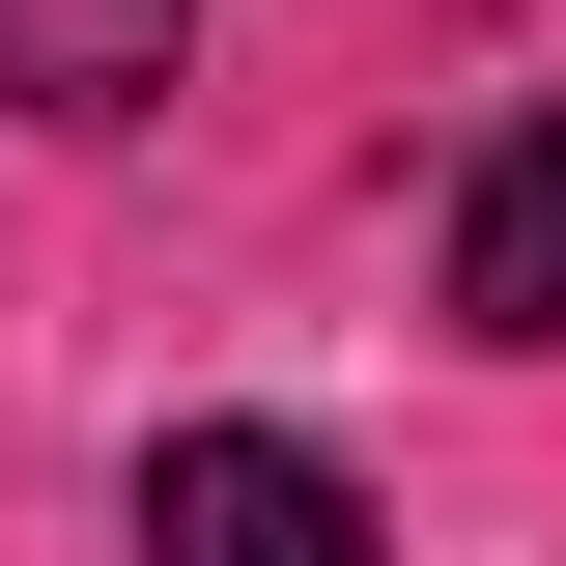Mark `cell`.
Returning a JSON list of instances; mask_svg holds the SVG:
<instances>
[{
  "mask_svg": "<svg viewBox=\"0 0 566 566\" xmlns=\"http://www.w3.org/2000/svg\"><path fill=\"white\" fill-rule=\"evenodd\" d=\"M199 0H0V114H142Z\"/></svg>",
  "mask_w": 566,
  "mask_h": 566,
  "instance_id": "3",
  "label": "cell"
},
{
  "mask_svg": "<svg viewBox=\"0 0 566 566\" xmlns=\"http://www.w3.org/2000/svg\"><path fill=\"white\" fill-rule=\"evenodd\" d=\"M142 566H368V482L312 424H170L142 453Z\"/></svg>",
  "mask_w": 566,
  "mask_h": 566,
  "instance_id": "1",
  "label": "cell"
},
{
  "mask_svg": "<svg viewBox=\"0 0 566 566\" xmlns=\"http://www.w3.org/2000/svg\"><path fill=\"white\" fill-rule=\"evenodd\" d=\"M453 340H510V368H566V114H482L453 142Z\"/></svg>",
  "mask_w": 566,
  "mask_h": 566,
  "instance_id": "2",
  "label": "cell"
}]
</instances>
